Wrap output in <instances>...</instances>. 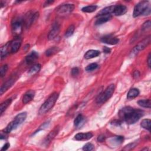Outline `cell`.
<instances>
[{
	"label": "cell",
	"mask_w": 151,
	"mask_h": 151,
	"mask_svg": "<svg viewBox=\"0 0 151 151\" xmlns=\"http://www.w3.org/2000/svg\"><path fill=\"white\" fill-rule=\"evenodd\" d=\"M54 3L53 1H46L44 4V7H47V6H49L50 5H51V4H53Z\"/></svg>",
	"instance_id": "obj_43"
},
{
	"label": "cell",
	"mask_w": 151,
	"mask_h": 151,
	"mask_svg": "<svg viewBox=\"0 0 151 151\" xmlns=\"http://www.w3.org/2000/svg\"><path fill=\"white\" fill-rule=\"evenodd\" d=\"M74 9V5L71 4H66L59 5L56 8L55 11L59 15H67L71 13Z\"/></svg>",
	"instance_id": "obj_6"
},
{
	"label": "cell",
	"mask_w": 151,
	"mask_h": 151,
	"mask_svg": "<svg viewBox=\"0 0 151 151\" xmlns=\"http://www.w3.org/2000/svg\"><path fill=\"white\" fill-rule=\"evenodd\" d=\"M41 69V65L40 64H37L35 65H34L33 67L30 69L28 73L30 75H34L36 73L39 72Z\"/></svg>",
	"instance_id": "obj_30"
},
{
	"label": "cell",
	"mask_w": 151,
	"mask_h": 151,
	"mask_svg": "<svg viewBox=\"0 0 151 151\" xmlns=\"http://www.w3.org/2000/svg\"><path fill=\"white\" fill-rule=\"evenodd\" d=\"M150 123H151V121L150 119H144L142 120L140 123V126L145 129H146L150 131Z\"/></svg>",
	"instance_id": "obj_28"
},
{
	"label": "cell",
	"mask_w": 151,
	"mask_h": 151,
	"mask_svg": "<svg viewBox=\"0 0 151 151\" xmlns=\"http://www.w3.org/2000/svg\"><path fill=\"white\" fill-rule=\"evenodd\" d=\"M101 41L109 45H116L119 42L118 38L112 35H108L103 37L101 39Z\"/></svg>",
	"instance_id": "obj_11"
},
{
	"label": "cell",
	"mask_w": 151,
	"mask_h": 151,
	"mask_svg": "<svg viewBox=\"0 0 151 151\" xmlns=\"http://www.w3.org/2000/svg\"><path fill=\"white\" fill-rule=\"evenodd\" d=\"M115 86L114 84H111L106 89V90L100 93L96 98V103L102 104L108 100L113 95L115 92Z\"/></svg>",
	"instance_id": "obj_5"
},
{
	"label": "cell",
	"mask_w": 151,
	"mask_h": 151,
	"mask_svg": "<svg viewBox=\"0 0 151 151\" xmlns=\"http://www.w3.org/2000/svg\"><path fill=\"white\" fill-rule=\"evenodd\" d=\"M136 143H132V144H130L128 145H126L124 148V150H132L133 149L135 146H136Z\"/></svg>",
	"instance_id": "obj_37"
},
{
	"label": "cell",
	"mask_w": 151,
	"mask_h": 151,
	"mask_svg": "<svg viewBox=\"0 0 151 151\" xmlns=\"http://www.w3.org/2000/svg\"><path fill=\"white\" fill-rule=\"evenodd\" d=\"M74 30H75V27H74V26L73 25H70L69 27V28H67V31H65V37H69L71 36L73 34Z\"/></svg>",
	"instance_id": "obj_32"
},
{
	"label": "cell",
	"mask_w": 151,
	"mask_h": 151,
	"mask_svg": "<svg viewBox=\"0 0 151 151\" xmlns=\"http://www.w3.org/2000/svg\"><path fill=\"white\" fill-rule=\"evenodd\" d=\"M93 137V134L91 132L87 133H79L76 135L74 138L77 140H88Z\"/></svg>",
	"instance_id": "obj_16"
},
{
	"label": "cell",
	"mask_w": 151,
	"mask_h": 151,
	"mask_svg": "<svg viewBox=\"0 0 151 151\" xmlns=\"http://www.w3.org/2000/svg\"><path fill=\"white\" fill-rule=\"evenodd\" d=\"M94 149V145L91 143H88L85 144L83 147V150L85 151H91Z\"/></svg>",
	"instance_id": "obj_34"
},
{
	"label": "cell",
	"mask_w": 151,
	"mask_h": 151,
	"mask_svg": "<svg viewBox=\"0 0 151 151\" xmlns=\"http://www.w3.org/2000/svg\"><path fill=\"white\" fill-rule=\"evenodd\" d=\"M59 98V93L54 92L51 94L50 96L47 99L45 102L41 106L39 109V114L43 115L49 112L55 105Z\"/></svg>",
	"instance_id": "obj_3"
},
{
	"label": "cell",
	"mask_w": 151,
	"mask_h": 151,
	"mask_svg": "<svg viewBox=\"0 0 151 151\" xmlns=\"http://www.w3.org/2000/svg\"><path fill=\"white\" fill-rule=\"evenodd\" d=\"M21 39L20 37H15V39L9 42V48L11 53H15L18 51L21 45Z\"/></svg>",
	"instance_id": "obj_10"
},
{
	"label": "cell",
	"mask_w": 151,
	"mask_h": 151,
	"mask_svg": "<svg viewBox=\"0 0 151 151\" xmlns=\"http://www.w3.org/2000/svg\"><path fill=\"white\" fill-rule=\"evenodd\" d=\"M98 8L97 5H88L86 7H84L82 8V11L84 13H93L94 11H95L96 10V9Z\"/></svg>",
	"instance_id": "obj_29"
},
{
	"label": "cell",
	"mask_w": 151,
	"mask_h": 151,
	"mask_svg": "<svg viewBox=\"0 0 151 151\" xmlns=\"http://www.w3.org/2000/svg\"><path fill=\"white\" fill-rule=\"evenodd\" d=\"M105 139H106V137L103 135H99L98 138V141L99 142H104L105 140Z\"/></svg>",
	"instance_id": "obj_39"
},
{
	"label": "cell",
	"mask_w": 151,
	"mask_h": 151,
	"mask_svg": "<svg viewBox=\"0 0 151 151\" xmlns=\"http://www.w3.org/2000/svg\"><path fill=\"white\" fill-rule=\"evenodd\" d=\"M9 146H10V144H9V143H6L3 146V147L1 148V150L2 151H3V150H7L9 148Z\"/></svg>",
	"instance_id": "obj_40"
},
{
	"label": "cell",
	"mask_w": 151,
	"mask_h": 151,
	"mask_svg": "<svg viewBox=\"0 0 151 151\" xmlns=\"http://www.w3.org/2000/svg\"><path fill=\"white\" fill-rule=\"evenodd\" d=\"M150 14V8L148 1H142L139 3L134 8L133 16L138 17L140 15H148Z\"/></svg>",
	"instance_id": "obj_2"
},
{
	"label": "cell",
	"mask_w": 151,
	"mask_h": 151,
	"mask_svg": "<svg viewBox=\"0 0 151 151\" xmlns=\"http://www.w3.org/2000/svg\"><path fill=\"white\" fill-rule=\"evenodd\" d=\"M39 57V54L36 51H32L31 53L28 54L25 58V61L27 64H30L34 63Z\"/></svg>",
	"instance_id": "obj_18"
},
{
	"label": "cell",
	"mask_w": 151,
	"mask_h": 151,
	"mask_svg": "<svg viewBox=\"0 0 151 151\" xmlns=\"http://www.w3.org/2000/svg\"><path fill=\"white\" fill-rule=\"evenodd\" d=\"M60 27L58 24H55L53 25L51 30L49 32V35H48V39L49 40H53L54 38L60 32Z\"/></svg>",
	"instance_id": "obj_14"
},
{
	"label": "cell",
	"mask_w": 151,
	"mask_h": 151,
	"mask_svg": "<svg viewBox=\"0 0 151 151\" xmlns=\"http://www.w3.org/2000/svg\"><path fill=\"white\" fill-rule=\"evenodd\" d=\"M35 96V92L33 90L27 91L23 96V103L24 104H27L33 100Z\"/></svg>",
	"instance_id": "obj_15"
},
{
	"label": "cell",
	"mask_w": 151,
	"mask_h": 151,
	"mask_svg": "<svg viewBox=\"0 0 151 151\" xmlns=\"http://www.w3.org/2000/svg\"><path fill=\"white\" fill-rule=\"evenodd\" d=\"M79 74V69L78 67H74L71 70V75L73 76H77Z\"/></svg>",
	"instance_id": "obj_38"
},
{
	"label": "cell",
	"mask_w": 151,
	"mask_h": 151,
	"mask_svg": "<svg viewBox=\"0 0 151 151\" xmlns=\"http://www.w3.org/2000/svg\"><path fill=\"white\" fill-rule=\"evenodd\" d=\"M103 52L105 53H110L111 52V49H109V47H103Z\"/></svg>",
	"instance_id": "obj_41"
},
{
	"label": "cell",
	"mask_w": 151,
	"mask_h": 151,
	"mask_svg": "<svg viewBox=\"0 0 151 151\" xmlns=\"http://www.w3.org/2000/svg\"><path fill=\"white\" fill-rule=\"evenodd\" d=\"M84 120V116L82 114H79L76 118L74 121V125L76 127L81 126L83 124Z\"/></svg>",
	"instance_id": "obj_25"
},
{
	"label": "cell",
	"mask_w": 151,
	"mask_h": 151,
	"mask_svg": "<svg viewBox=\"0 0 151 151\" xmlns=\"http://www.w3.org/2000/svg\"><path fill=\"white\" fill-rule=\"evenodd\" d=\"M143 115V110L135 109L130 106L122 108L119 112V116L120 120L125 122L129 125L135 124Z\"/></svg>",
	"instance_id": "obj_1"
},
{
	"label": "cell",
	"mask_w": 151,
	"mask_h": 151,
	"mask_svg": "<svg viewBox=\"0 0 151 151\" xmlns=\"http://www.w3.org/2000/svg\"><path fill=\"white\" fill-rule=\"evenodd\" d=\"M23 32V24L20 20H15L12 23V33L15 37H19Z\"/></svg>",
	"instance_id": "obj_8"
},
{
	"label": "cell",
	"mask_w": 151,
	"mask_h": 151,
	"mask_svg": "<svg viewBox=\"0 0 151 151\" xmlns=\"http://www.w3.org/2000/svg\"><path fill=\"white\" fill-rule=\"evenodd\" d=\"M100 53L98 50H90L88 51L86 53H85L84 57L86 59H91L94 57H96L99 56L100 55Z\"/></svg>",
	"instance_id": "obj_20"
},
{
	"label": "cell",
	"mask_w": 151,
	"mask_h": 151,
	"mask_svg": "<svg viewBox=\"0 0 151 151\" xmlns=\"http://www.w3.org/2000/svg\"><path fill=\"white\" fill-rule=\"evenodd\" d=\"M150 63H151V57H150V53H149L148 58V65L149 67H150Z\"/></svg>",
	"instance_id": "obj_44"
},
{
	"label": "cell",
	"mask_w": 151,
	"mask_h": 151,
	"mask_svg": "<svg viewBox=\"0 0 151 151\" xmlns=\"http://www.w3.org/2000/svg\"><path fill=\"white\" fill-rule=\"evenodd\" d=\"M12 102V99H8L4 102L1 104V106H0V110H1V115H2L3 112L8 108V107L11 105Z\"/></svg>",
	"instance_id": "obj_24"
},
{
	"label": "cell",
	"mask_w": 151,
	"mask_h": 151,
	"mask_svg": "<svg viewBox=\"0 0 151 151\" xmlns=\"http://www.w3.org/2000/svg\"><path fill=\"white\" fill-rule=\"evenodd\" d=\"M98 67V64L96 63H94L89 64L86 67V70L87 71H92L94 70H96Z\"/></svg>",
	"instance_id": "obj_33"
},
{
	"label": "cell",
	"mask_w": 151,
	"mask_h": 151,
	"mask_svg": "<svg viewBox=\"0 0 151 151\" xmlns=\"http://www.w3.org/2000/svg\"><path fill=\"white\" fill-rule=\"evenodd\" d=\"M150 24L151 23H150V20H148V21H146L142 25V30H144V31H148V30H150Z\"/></svg>",
	"instance_id": "obj_35"
},
{
	"label": "cell",
	"mask_w": 151,
	"mask_h": 151,
	"mask_svg": "<svg viewBox=\"0 0 151 151\" xmlns=\"http://www.w3.org/2000/svg\"><path fill=\"white\" fill-rule=\"evenodd\" d=\"M14 82H15L14 79H11L7 81L4 84L2 85L1 90H0V94H1V95H2L5 92H6L9 88H10L12 86V85L14 84Z\"/></svg>",
	"instance_id": "obj_19"
},
{
	"label": "cell",
	"mask_w": 151,
	"mask_h": 151,
	"mask_svg": "<svg viewBox=\"0 0 151 151\" xmlns=\"http://www.w3.org/2000/svg\"><path fill=\"white\" fill-rule=\"evenodd\" d=\"M124 140V136H115L110 139V142L112 144V145H119L121 144L123 141Z\"/></svg>",
	"instance_id": "obj_23"
},
{
	"label": "cell",
	"mask_w": 151,
	"mask_h": 151,
	"mask_svg": "<svg viewBox=\"0 0 151 151\" xmlns=\"http://www.w3.org/2000/svg\"><path fill=\"white\" fill-rule=\"evenodd\" d=\"M140 92L139 90L136 88L131 89L127 94V98L128 99H133L139 96Z\"/></svg>",
	"instance_id": "obj_22"
},
{
	"label": "cell",
	"mask_w": 151,
	"mask_h": 151,
	"mask_svg": "<svg viewBox=\"0 0 151 151\" xmlns=\"http://www.w3.org/2000/svg\"><path fill=\"white\" fill-rule=\"evenodd\" d=\"M150 43V36L147 37L144 40L138 43L133 49V52L134 53H137L140 51L144 50L146 47Z\"/></svg>",
	"instance_id": "obj_9"
},
{
	"label": "cell",
	"mask_w": 151,
	"mask_h": 151,
	"mask_svg": "<svg viewBox=\"0 0 151 151\" xmlns=\"http://www.w3.org/2000/svg\"><path fill=\"white\" fill-rule=\"evenodd\" d=\"M139 76H140V73L139 72V71H135L134 73V78L138 79Z\"/></svg>",
	"instance_id": "obj_42"
},
{
	"label": "cell",
	"mask_w": 151,
	"mask_h": 151,
	"mask_svg": "<svg viewBox=\"0 0 151 151\" xmlns=\"http://www.w3.org/2000/svg\"><path fill=\"white\" fill-rule=\"evenodd\" d=\"M59 131V126H57L52 131L50 132V133L47 136V138L44 140V143L45 145V146H48L49 145V144L51 142V141L54 138V137L57 135Z\"/></svg>",
	"instance_id": "obj_13"
},
{
	"label": "cell",
	"mask_w": 151,
	"mask_h": 151,
	"mask_svg": "<svg viewBox=\"0 0 151 151\" xmlns=\"http://www.w3.org/2000/svg\"><path fill=\"white\" fill-rule=\"evenodd\" d=\"M59 50L58 47H51V48L45 51V54L47 56H51L53 54H54L55 53H57V51Z\"/></svg>",
	"instance_id": "obj_31"
},
{
	"label": "cell",
	"mask_w": 151,
	"mask_h": 151,
	"mask_svg": "<svg viewBox=\"0 0 151 151\" xmlns=\"http://www.w3.org/2000/svg\"><path fill=\"white\" fill-rule=\"evenodd\" d=\"M27 113L26 112H23L20 113V114L17 115L14 119L8 125V126L6 127V128L4 130V132L7 134L10 133L11 132L17 129V128L20 126L22 123L27 118Z\"/></svg>",
	"instance_id": "obj_4"
},
{
	"label": "cell",
	"mask_w": 151,
	"mask_h": 151,
	"mask_svg": "<svg viewBox=\"0 0 151 151\" xmlns=\"http://www.w3.org/2000/svg\"><path fill=\"white\" fill-rule=\"evenodd\" d=\"M114 7L115 5H112L102 9L98 13L97 16L103 15H112V14H113V10H114Z\"/></svg>",
	"instance_id": "obj_21"
},
{
	"label": "cell",
	"mask_w": 151,
	"mask_h": 151,
	"mask_svg": "<svg viewBox=\"0 0 151 151\" xmlns=\"http://www.w3.org/2000/svg\"><path fill=\"white\" fill-rule=\"evenodd\" d=\"M128 11V8L126 6L123 5H115L114 10L113 14L116 16H120L124 15Z\"/></svg>",
	"instance_id": "obj_12"
},
{
	"label": "cell",
	"mask_w": 151,
	"mask_h": 151,
	"mask_svg": "<svg viewBox=\"0 0 151 151\" xmlns=\"http://www.w3.org/2000/svg\"><path fill=\"white\" fill-rule=\"evenodd\" d=\"M7 70H8V65L7 64L2 66L1 70H0V75H1V78H3L4 76L7 71Z\"/></svg>",
	"instance_id": "obj_36"
},
{
	"label": "cell",
	"mask_w": 151,
	"mask_h": 151,
	"mask_svg": "<svg viewBox=\"0 0 151 151\" xmlns=\"http://www.w3.org/2000/svg\"><path fill=\"white\" fill-rule=\"evenodd\" d=\"M39 13H28L25 18H24V23L27 28H29L31 24H33L36 20L37 19L39 18Z\"/></svg>",
	"instance_id": "obj_7"
},
{
	"label": "cell",
	"mask_w": 151,
	"mask_h": 151,
	"mask_svg": "<svg viewBox=\"0 0 151 151\" xmlns=\"http://www.w3.org/2000/svg\"><path fill=\"white\" fill-rule=\"evenodd\" d=\"M97 17L98 18L95 22V25H99L109 21L112 18V15H103L100 16H97Z\"/></svg>",
	"instance_id": "obj_17"
},
{
	"label": "cell",
	"mask_w": 151,
	"mask_h": 151,
	"mask_svg": "<svg viewBox=\"0 0 151 151\" xmlns=\"http://www.w3.org/2000/svg\"><path fill=\"white\" fill-rule=\"evenodd\" d=\"M9 49V42L7 43L6 44L3 45V47H1V58L3 59L7 55L8 53Z\"/></svg>",
	"instance_id": "obj_26"
},
{
	"label": "cell",
	"mask_w": 151,
	"mask_h": 151,
	"mask_svg": "<svg viewBox=\"0 0 151 151\" xmlns=\"http://www.w3.org/2000/svg\"><path fill=\"white\" fill-rule=\"evenodd\" d=\"M138 105L142 107V108H150V100L149 99H144V100H140L138 102Z\"/></svg>",
	"instance_id": "obj_27"
}]
</instances>
